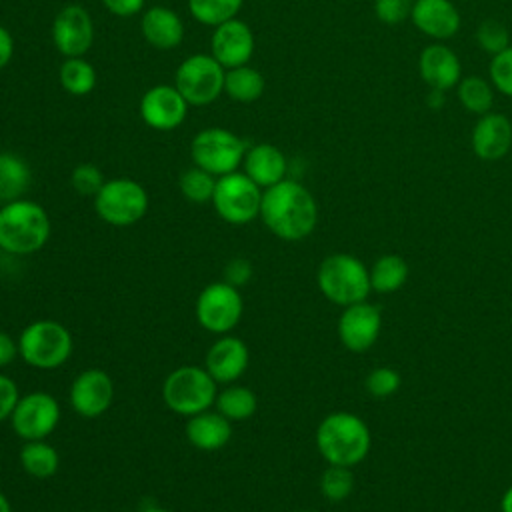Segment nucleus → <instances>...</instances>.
Wrapping results in <instances>:
<instances>
[{"label": "nucleus", "mask_w": 512, "mask_h": 512, "mask_svg": "<svg viewBox=\"0 0 512 512\" xmlns=\"http://www.w3.org/2000/svg\"><path fill=\"white\" fill-rule=\"evenodd\" d=\"M226 68L212 54H192L176 68L174 86L190 106H208L224 92Z\"/></svg>", "instance_id": "obj_10"}, {"label": "nucleus", "mask_w": 512, "mask_h": 512, "mask_svg": "<svg viewBox=\"0 0 512 512\" xmlns=\"http://www.w3.org/2000/svg\"><path fill=\"white\" fill-rule=\"evenodd\" d=\"M140 512H168V510H164L160 506H148V508H142Z\"/></svg>", "instance_id": "obj_47"}, {"label": "nucleus", "mask_w": 512, "mask_h": 512, "mask_svg": "<svg viewBox=\"0 0 512 512\" xmlns=\"http://www.w3.org/2000/svg\"><path fill=\"white\" fill-rule=\"evenodd\" d=\"M0 256H2V248H0Z\"/></svg>", "instance_id": "obj_49"}, {"label": "nucleus", "mask_w": 512, "mask_h": 512, "mask_svg": "<svg viewBox=\"0 0 512 512\" xmlns=\"http://www.w3.org/2000/svg\"><path fill=\"white\" fill-rule=\"evenodd\" d=\"M68 400L78 416L98 418L114 400V382L108 372L100 368L82 370L70 384Z\"/></svg>", "instance_id": "obj_16"}, {"label": "nucleus", "mask_w": 512, "mask_h": 512, "mask_svg": "<svg viewBox=\"0 0 512 512\" xmlns=\"http://www.w3.org/2000/svg\"><path fill=\"white\" fill-rule=\"evenodd\" d=\"M18 398H20V392L16 382L10 376L0 372V422L10 418Z\"/></svg>", "instance_id": "obj_40"}, {"label": "nucleus", "mask_w": 512, "mask_h": 512, "mask_svg": "<svg viewBox=\"0 0 512 512\" xmlns=\"http://www.w3.org/2000/svg\"><path fill=\"white\" fill-rule=\"evenodd\" d=\"M18 356V340H14L8 332L0 330V368L10 366Z\"/></svg>", "instance_id": "obj_43"}, {"label": "nucleus", "mask_w": 512, "mask_h": 512, "mask_svg": "<svg viewBox=\"0 0 512 512\" xmlns=\"http://www.w3.org/2000/svg\"><path fill=\"white\" fill-rule=\"evenodd\" d=\"M188 102L176 90V86L156 84L148 88L138 104L142 122L158 132L176 130L188 114Z\"/></svg>", "instance_id": "obj_13"}, {"label": "nucleus", "mask_w": 512, "mask_h": 512, "mask_svg": "<svg viewBox=\"0 0 512 512\" xmlns=\"http://www.w3.org/2000/svg\"><path fill=\"white\" fill-rule=\"evenodd\" d=\"M252 278V264L246 258H234L224 268V280L236 288L246 284Z\"/></svg>", "instance_id": "obj_41"}, {"label": "nucleus", "mask_w": 512, "mask_h": 512, "mask_svg": "<svg viewBox=\"0 0 512 512\" xmlns=\"http://www.w3.org/2000/svg\"><path fill=\"white\" fill-rule=\"evenodd\" d=\"M402 384L400 372L390 366H378L366 376V390L374 398H388L392 396Z\"/></svg>", "instance_id": "obj_38"}, {"label": "nucleus", "mask_w": 512, "mask_h": 512, "mask_svg": "<svg viewBox=\"0 0 512 512\" xmlns=\"http://www.w3.org/2000/svg\"><path fill=\"white\" fill-rule=\"evenodd\" d=\"M184 434L194 448L202 452H214L230 442L232 422L218 410H204L188 418Z\"/></svg>", "instance_id": "obj_23"}, {"label": "nucleus", "mask_w": 512, "mask_h": 512, "mask_svg": "<svg viewBox=\"0 0 512 512\" xmlns=\"http://www.w3.org/2000/svg\"><path fill=\"white\" fill-rule=\"evenodd\" d=\"M20 464L28 476L46 480L58 472L60 456L52 444L44 440H28L20 448Z\"/></svg>", "instance_id": "obj_27"}, {"label": "nucleus", "mask_w": 512, "mask_h": 512, "mask_svg": "<svg viewBox=\"0 0 512 512\" xmlns=\"http://www.w3.org/2000/svg\"><path fill=\"white\" fill-rule=\"evenodd\" d=\"M214 406L230 422H242V420H248L250 416H254L258 400H256V394L248 386L232 384L218 392Z\"/></svg>", "instance_id": "obj_30"}, {"label": "nucleus", "mask_w": 512, "mask_h": 512, "mask_svg": "<svg viewBox=\"0 0 512 512\" xmlns=\"http://www.w3.org/2000/svg\"><path fill=\"white\" fill-rule=\"evenodd\" d=\"M382 330V312L376 304L364 300L350 304L338 318V338L350 352L370 350Z\"/></svg>", "instance_id": "obj_14"}, {"label": "nucleus", "mask_w": 512, "mask_h": 512, "mask_svg": "<svg viewBox=\"0 0 512 512\" xmlns=\"http://www.w3.org/2000/svg\"><path fill=\"white\" fill-rule=\"evenodd\" d=\"M218 382L206 368L188 364L172 370L162 382V400L178 416H194L210 410L216 402Z\"/></svg>", "instance_id": "obj_5"}, {"label": "nucleus", "mask_w": 512, "mask_h": 512, "mask_svg": "<svg viewBox=\"0 0 512 512\" xmlns=\"http://www.w3.org/2000/svg\"><path fill=\"white\" fill-rule=\"evenodd\" d=\"M260 218L264 226L280 240L298 242L314 232L318 222V206L306 186L284 178L262 192Z\"/></svg>", "instance_id": "obj_1"}, {"label": "nucleus", "mask_w": 512, "mask_h": 512, "mask_svg": "<svg viewBox=\"0 0 512 512\" xmlns=\"http://www.w3.org/2000/svg\"><path fill=\"white\" fill-rule=\"evenodd\" d=\"M148 204L150 198L146 188L132 178L106 180L94 196V210L98 218L118 228L140 222L148 212Z\"/></svg>", "instance_id": "obj_8"}, {"label": "nucleus", "mask_w": 512, "mask_h": 512, "mask_svg": "<svg viewBox=\"0 0 512 512\" xmlns=\"http://www.w3.org/2000/svg\"><path fill=\"white\" fill-rule=\"evenodd\" d=\"M254 44L256 42L250 26L240 18H232L214 28L210 38V54L228 70L248 64L254 54Z\"/></svg>", "instance_id": "obj_17"}, {"label": "nucleus", "mask_w": 512, "mask_h": 512, "mask_svg": "<svg viewBox=\"0 0 512 512\" xmlns=\"http://www.w3.org/2000/svg\"><path fill=\"white\" fill-rule=\"evenodd\" d=\"M250 364V352L242 338L222 334L206 352L204 368L218 384L236 382Z\"/></svg>", "instance_id": "obj_18"}, {"label": "nucleus", "mask_w": 512, "mask_h": 512, "mask_svg": "<svg viewBox=\"0 0 512 512\" xmlns=\"http://www.w3.org/2000/svg\"><path fill=\"white\" fill-rule=\"evenodd\" d=\"M410 20L436 42L452 38L460 28V12L450 0H414Z\"/></svg>", "instance_id": "obj_21"}, {"label": "nucleus", "mask_w": 512, "mask_h": 512, "mask_svg": "<svg viewBox=\"0 0 512 512\" xmlns=\"http://www.w3.org/2000/svg\"><path fill=\"white\" fill-rule=\"evenodd\" d=\"M262 188L244 172H230L216 180L212 206L216 214L234 226H242L260 216Z\"/></svg>", "instance_id": "obj_9"}, {"label": "nucleus", "mask_w": 512, "mask_h": 512, "mask_svg": "<svg viewBox=\"0 0 512 512\" xmlns=\"http://www.w3.org/2000/svg\"><path fill=\"white\" fill-rule=\"evenodd\" d=\"M74 342L70 330L56 320H34L18 336L20 358L38 370H54L68 362Z\"/></svg>", "instance_id": "obj_6"}, {"label": "nucleus", "mask_w": 512, "mask_h": 512, "mask_svg": "<svg viewBox=\"0 0 512 512\" xmlns=\"http://www.w3.org/2000/svg\"><path fill=\"white\" fill-rule=\"evenodd\" d=\"M32 172L28 162L14 152H0V202L8 204L12 200L24 198L30 188Z\"/></svg>", "instance_id": "obj_25"}, {"label": "nucleus", "mask_w": 512, "mask_h": 512, "mask_svg": "<svg viewBox=\"0 0 512 512\" xmlns=\"http://www.w3.org/2000/svg\"><path fill=\"white\" fill-rule=\"evenodd\" d=\"M372 446L368 424L352 412H332L316 428V448L328 464L356 466Z\"/></svg>", "instance_id": "obj_2"}, {"label": "nucleus", "mask_w": 512, "mask_h": 512, "mask_svg": "<svg viewBox=\"0 0 512 512\" xmlns=\"http://www.w3.org/2000/svg\"><path fill=\"white\" fill-rule=\"evenodd\" d=\"M472 152L484 162H494L504 158L512 148V122L500 112H486L478 116L472 136Z\"/></svg>", "instance_id": "obj_19"}, {"label": "nucleus", "mask_w": 512, "mask_h": 512, "mask_svg": "<svg viewBox=\"0 0 512 512\" xmlns=\"http://www.w3.org/2000/svg\"><path fill=\"white\" fill-rule=\"evenodd\" d=\"M146 0H102L104 8L120 18H130L136 16L144 8Z\"/></svg>", "instance_id": "obj_42"}, {"label": "nucleus", "mask_w": 512, "mask_h": 512, "mask_svg": "<svg viewBox=\"0 0 512 512\" xmlns=\"http://www.w3.org/2000/svg\"><path fill=\"white\" fill-rule=\"evenodd\" d=\"M500 510H502V512H512V486L502 494Z\"/></svg>", "instance_id": "obj_45"}, {"label": "nucleus", "mask_w": 512, "mask_h": 512, "mask_svg": "<svg viewBox=\"0 0 512 512\" xmlns=\"http://www.w3.org/2000/svg\"><path fill=\"white\" fill-rule=\"evenodd\" d=\"M216 180L218 178L214 174L194 166L180 174L178 188L186 200H190L194 204H206V202H212Z\"/></svg>", "instance_id": "obj_33"}, {"label": "nucleus", "mask_w": 512, "mask_h": 512, "mask_svg": "<svg viewBox=\"0 0 512 512\" xmlns=\"http://www.w3.org/2000/svg\"><path fill=\"white\" fill-rule=\"evenodd\" d=\"M0 512H12V506H10V500L4 492H0Z\"/></svg>", "instance_id": "obj_46"}, {"label": "nucleus", "mask_w": 512, "mask_h": 512, "mask_svg": "<svg viewBox=\"0 0 512 512\" xmlns=\"http://www.w3.org/2000/svg\"><path fill=\"white\" fill-rule=\"evenodd\" d=\"M244 0H188V10L204 26H220L240 12Z\"/></svg>", "instance_id": "obj_32"}, {"label": "nucleus", "mask_w": 512, "mask_h": 512, "mask_svg": "<svg viewBox=\"0 0 512 512\" xmlns=\"http://www.w3.org/2000/svg\"><path fill=\"white\" fill-rule=\"evenodd\" d=\"M300 512H310V510H300Z\"/></svg>", "instance_id": "obj_48"}, {"label": "nucleus", "mask_w": 512, "mask_h": 512, "mask_svg": "<svg viewBox=\"0 0 512 512\" xmlns=\"http://www.w3.org/2000/svg\"><path fill=\"white\" fill-rule=\"evenodd\" d=\"M12 56H14V38L8 32V28L0 24V70H4L10 64Z\"/></svg>", "instance_id": "obj_44"}, {"label": "nucleus", "mask_w": 512, "mask_h": 512, "mask_svg": "<svg viewBox=\"0 0 512 512\" xmlns=\"http://www.w3.org/2000/svg\"><path fill=\"white\" fill-rule=\"evenodd\" d=\"M60 86L70 96H88L96 86V70L84 56L66 58L58 70Z\"/></svg>", "instance_id": "obj_31"}, {"label": "nucleus", "mask_w": 512, "mask_h": 512, "mask_svg": "<svg viewBox=\"0 0 512 512\" xmlns=\"http://www.w3.org/2000/svg\"><path fill=\"white\" fill-rule=\"evenodd\" d=\"M418 72L426 86L436 92H446L456 88L462 78L460 58L452 48L442 42L428 44L418 58Z\"/></svg>", "instance_id": "obj_20"}, {"label": "nucleus", "mask_w": 512, "mask_h": 512, "mask_svg": "<svg viewBox=\"0 0 512 512\" xmlns=\"http://www.w3.org/2000/svg\"><path fill=\"white\" fill-rule=\"evenodd\" d=\"M244 174L256 182L262 190L282 182L288 172V160L284 152L268 142L254 144L246 150V156L242 160Z\"/></svg>", "instance_id": "obj_22"}, {"label": "nucleus", "mask_w": 512, "mask_h": 512, "mask_svg": "<svg viewBox=\"0 0 512 512\" xmlns=\"http://www.w3.org/2000/svg\"><path fill=\"white\" fill-rule=\"evenodd\" d=\"M140 30L144 40L158 50H172L184 40L182 18L166 6H152L142 14Z\"/></svg>", "instance_id": "obj_24"}, {"label": "nucleus", "mask_w": 512, "mask_h": 512, "mask_svg": "<svg viewBox=\"0 0 512 512\" xmlns=\"http://www.w3.org/2000/svg\"><path fill=\"white\" fill-rule=\"evenodd\" d=\"M94 40V24L86 8L64 6L52 22V42L64 58L84 56Z\"/></svg>", "instance_id": "obj_15"}, {"label": "nucleus", "mask_w": 512, "mask_h": 512, "mask_svg": "<svg viewBox=\"0 0 512 512\" xmlns=\"http://www.w3.org/2000/svg\"><path fill=\"white\" fill-rule=\"evenodd\" d=\"M196 320L198 324L212 334H230L232 328L240 322L244 312V300L236 286L226 280L212 282L202 288L196 298Z\"/></svg>", "instance_id": "obj_11"}, {"label": "nucleus", "mask_w": 512, "mask_h": 512, "mask_svg": "<svg viewBox=\"0 0 512 512\" xmlns=\"http://www.w3.org/2000/svg\"><path fill=\"white\" fill-rule=\"evenodd\" d=\"M494 86L490 80L470 74V76H462L458 86H456V96L458 102L464 106V110H468L470 114L482 116L486 112L492 110L494 106Z\"/></svg>", "instance_id": "obj_28"}, {"label": "nucleus", "mask_w": 512, "mask_h": 512, "mask_svg": "<svg viewBox=\"0 0 512 512\" xmlns=\"http://www.w3.org/2000/svg\"><path fill=\"white\" fill-rule=\"evenodd\" d=\"M264 88H266V82L262 72L248 64L226 70L224 92L234 102H242V104L256 102L264 94Z\"/></svg>", "instance_id": "obj_26"}, {"label": "nucleus", "mask_w": 512, "mask_h": 512, "mask_svg": "<svg viewBox=\"0 0 512 512\" xmlns=\"http://www.w3.org/2000/svg\"><path fill=\"white\" fill-rule=\"evenodd\" d=\"M104 182L106 180H104L102 170L92 162L78 164L70 174V184L80 196H92L94 198L100 192V188L104 186Z\"/></svg>", "instance_id": "obj_36"}, {"label": "nucleus", "mask_w": 512, "mask_h": 512, "mask_svg": "<svg viewBox=\"0 0 512 512\" xmlns=\"http://www.w3.org/2000/svg\"><path fill=\"white\" fill-rule=\"evenodd\" d=\"M60 422L58 400L44 390H34L18 398L10 424L18 438L22 440H44L48 438Z\"/></svg>", "instance_id": "obj_12"}, {"label": "nucleus", "mask_w": 512, "mask_h": 512, "mask_svg": "<svg viewBox=\"0 0 512 512\" xmlns=\"http://www.w3.org/2000/svg\"><path fill=\"white\" fill-rule=\"evenodd\" d=\"M476 42L484 52L496 56L510 46V34L500 20L486 18L476 28Z\"/></svg>", "instance_id": "obj_35"}, {"label": "nucleus", "mask_w": 512, "mask_h": 512, "mask_svg": "<svg viewBox=\"0 0 512 512\" xmlns=\"http://www.w3.org/2000/svg\"><path fill=\"white\" fill-rule=\"evenodd\" d=\"M316 282L322 296L342 308L368 300L372 290L366 264L346 252L326 256L318 266Z\"/></svg>", "instance_id": "obj_4"}, {"label": "nucleus", "mask_w": 512, "mask_h": 512, "mask_svg": "<svg viewBox=\"0 0 512 512\" xmlns=\"http://www.w3.org/2000/svg\"><path fill=\"white\" fill-rule=\"evenodd\" d=\"M50 216L34 200H12L0 208V248L14 256L42 250L50 238Z\"/></svg>", "instance_id": "obj_3"}, {"label": "nucleus", "mask_w": 512, "mask_h": 512, "mask_svg": "<svg viewBox=\"0 0 512 512\" xmlns=\"http://www.w3.org/2000/svg\"><path fill=\"white\" fill-rule=\"evenodd\" d=\"M248 144L228 128L210 126L200 130L190 142L194 166L214 174L216 178L236 172L246 156Z\"/></svg>", "instance_id": "obj_7"}, {"label": "nucleus", "mask_w": 512, "mask_h": 512, "mask_svg": "<svg viewBox=\"0 0 512 512\" xmlns=\"http://www.w3.org/2000/svg\"><path fill=\"white\" fill-rule=\"evenodd\" d=\"M408 280V264L398 254L380 256L370 268L372 290L380 294H390L400 290Z\"/></svg>", "instance_id": "obj_29"}, {"label": "nucleus", "mask_w": 512, "mask_h": 512, "mask_svg": "<svg viewBox=\"0 0 512 512\" xmlns=\"http://www.w3.org/2000/svg\"><path fill=\"white\" fill-rule=\"evenodd\" d=\"M354 490V474L348 466L328 464L320 476V492L330 502L346 500Z\"/></svg>", "instance_id": "obj_34"}, {"label": "nucleus", "mask_w": 512, "mask_h": 512, "mask_svg": "<svg viewBox=\"0 0 512 512\" xmlns=\"http://www.w3.org/2000/svg\"><path fill=\"white\" fill-rule=\"evenodd\" d=\"M414 0H374V14L384 24H400L410 18Z\"/></svg>", "instance_id": "obj_39"}, {"label": "nucleus", "mask_w": 512, "mask_h": 512, "mask_svg": "<svg viewBox=\"0 0 512 512\" xmlns=\"http://www.w3.org/2000/svg\"><path fill=\"white\" fill-rule=\"evenodd\" d=\"M488 76L492 86L504 94L512 96V44L502 50L500 54L492 56L490 66H488Z\"/></svg>", "instance_id": "obj_37"}]
</instances>
